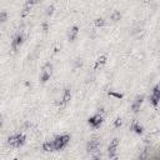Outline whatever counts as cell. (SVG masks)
Masks as SVG:
<instances>
[{"mask_svg":"<svg viewBox=\"0 0 160 160\" xmlns=\"http://www.w3.org/2000/svg\"><path fill=\"white\" fill-rule=\"evenodd\" d=\"M130 130L131 131H134L135 134H138V135H140V134H142V131H144V128L138 122V121H134L132 124H131V126H130Z\"/></svg>","mask_w":160,"mask_h":160,"instance_id":"30bf717a","label":"cell"},{"mask_svg":"<svg viewBox=\"0 0 160 160\" xmlns=\"http://www.w3.org/2000/svg\"><path fill=\"white\" fill-rule=\"evenodd\" d=\"M78 34H79V28H78V26H72V28L70 29L69 34H68V39H69V41H74V40L76 39Z\"/></svg>","mask_w":160,"mask_h":160,"instance_id":"8fae6325","label":"cell"},{"mask_svg":"<svg viewBox=\"0 0 160 160\" xmlns=\"http://www.w3.org/2000/svg\"><path fill=\"white\" fill-rule=\"evenodd\" d=\"M120 18H121V14H120V11H118V10H114V11L110 14V19H111L112 21H119Z\"/></svg>","mask_w":160,"mask_h":160,"instance_id":"9a60e30c","label":"cell"},{"mask_svg":"<svg viewBox=\"0 0 160 160\" xmlns=\"http://www.w3.org/2000/svg\"><path fill=\"white\" fill-rule=\"evenodd\" d=\"M70 141V135L68 134H62V135H59L56 136L54 140H52V144H54V149L55 151H59V150H62Z\"/></svg>","mask_w":160,"mask_h":160,"instance_id":"6da1fadb","label":"cell"},{"mask_svg":"<svg viewBox=\"0 0 160 160\" xmlns=\"http://www.w3.org/2000/svg\"><path fill=\"white\" fill-rule=\"evenodd\" d=\"M159 102H160V86H154L151 95H150V104L154 108H156Z\"/></svg>","mask_w":160,"mask_h":160,"instance_id":"3957f363","label":"cell"},{"mask_svg":"<svg viewBox=\"0 0 160 160\" xmlns=\"http://www.w3.org/2000/svg\"><path fill=\"white\" fill-rule=\"evenodd\" d=\"M30 9H31V4H28V5L24 8V10H22V12H21V16H26V14L30 11Z\"/></svg>","mask_w":160,"mask_h":160,"instance_id":"e0dca14e","label":"cell"},{"mask_svg":"<svg viewBox=\"0 0 160 160\" xmlns=\"http://www.w3.org/2000/svg\"><path fill=\"white\" fill-rule=\"evenodd\" d=\"M0 20H1L2 24L8 20V14H6V11H1V12H0Z\"/></svg>","mask_w":160,"mask_h":160,"instance_id":"ac0fdd59","label":"cell"},{"mask_svg":"<svg viewBox=\"0 0 160 160\" xmlns=\"http://www.w3.org/2000/svg\"><path fill=\"white\" fill-rule=\"evenodd\" d=\"M52 12H54V6L50 5V6L46 9V15H48V16H49V15H52Z\"/></svg>","mask_w":160,"mask_h":160,"instance_id":"ffe728a7","label":"cell"},{"mask_svg":"<svg viewBox=\"0 0 160 160\" xmlns=\"http://www.w3.org/2000/svg\"><path fill=\"white\" fill-rule=\"evenodd\" d=\"M111 95H114V96H116V98H121V94H115V92H110Z\"/></svg>","mask_w":160,"mask_h":160,"instance_id":"44dd1931","label":"cell"},{"mask_svg":"<svg viewBox=\"0 0 160 160\" xmlns=\"http://www.w3.org/2000/svg\"><path fill=\"white\" fill-rule=\"evenodd\" d=\"M70 99H71V92H70V90L69 89H65L64 90V94H62V101H61V105H65V104H68L69 101H70Z\"/></svg>","mask_w":160,"mask_h":160,"instance_id":"7c38bea8","label":"cell"},{"mask_svg":"<svg viewBox=\"0 0 160 160\" xmlns=\"http://www.w3.org/2000/svg\"><path fill=\"white\" fill-rule=\"evenodd\" d=\"M36 2H38V0H29V4H31V5L32 4H36Z\"/></svg>","mask_w":160,"mask_h":160,"instance_id":"7402d4cb","label":"cell"},{"mask_svg":"<svg viewBox=\"0 0 160 160\" xmlns=\"http://www.w3.org/2000/svg\"><path fill=\"white\" fill-rule=\"evenodd\" d=\"M119 139H116V138H114L111 141H110V144H109V148H108V150H109V158H116V149H118V146H119Z\"/></svg>","mask_w":160,"mask_h":160,"instance_id":"8992f818","label":"cell"},{"mask_svg":"<svg viewBox=\"0 0 160 160\" xmlns=\"http://www.w3.org/2000/svg\"><path fill=\"white\" fill-rule=\"evenodd\" d=\"M88 122H89V125H90L91 128L98 129V128H100V125L102 124V116H101L100 114H95V115H92V116H90V118L88 119Z\"/></svg>","mask_w":160,"mask_h":160,"instance_id":"5b68a950","label":"cell"},{"mask_svg":"<svg viewBox=\"0 0 160 160\" xmlns=\"http://www.w3.org/2000/svg\"><path fill=\"white\" fill-rule=\"evenodd\" d=\"M42 150H44V151H55L52 141H45V142L42 144Z\"/></svg>","mask_w":160,"mask_h":160,"instance_id":"5bb4252c","label":"cell"},{"mask_svg":"<svg viewBox=\"0 0 160 160\" xmlns=\"http://www.w3.org/2000/svg\"><path fill=\"white\" fill-rule=\"evenodd\" d=\"M121 124H122L121 119H120V118H116L115 121H114V126H115V128H119V126H121Z\"/></svg>","mask_w":160,"mask_h":160,"instance_id":"d6986e66","label":"cell"},{"mask_svg":"<svg viewBox=\"0 0 160 160\" xmlns=\"http://www.w3.org/2000/svg\"><path fill=\"white\" fill-rule=\"evenodd\" d=\"M99 146H100L99 139L94 138V139H91V140L88 142V145H86V151H88V152H95V151L99 150Z\"/></svg>","mask_w":160,"mask_h":160,"instance_id":"52a82bcc","label":"cell"},{"mask_svg":"<svg viewBox=\"0 0 160 160\" xmlns=\"http://www.w3.org/2000/svg\"><path fill=\"white\" fill-rule=\"evenodd\" d=\"M105 62H106V55H101V56H99L98 60H96V62H95V70H98L99 68L104 66Z\"/></svg>","mask_w":160,"mask_h":160,"instance_id":"4fadbf2b","label":"cell"},{"mask_svg":"<svg viewBox=\"0 0 160 160\" xmlns=\"http://www.w3.org/2000/svg\"><path fill=\"white\" fill-rule=\"evenodd\" d=\"M8 144L12 148H20L25 144V135L24 134H15L9 136L8 139Z\"/></svg>","mask_w":160,"mask_h":160,"instance_id":"7a4b0ae2","label":"cell"},{"mask_svg":"<svg viewBox=\"0 0 160 160\" xmlns=\"http://www.w3.org/2000/svg\"><path fill=\"white\" fill-rule=\"evenodd\" d=\"M142 101H144V95H139V96H136V98H135V100L132 101V104H131V110H132L135 114L140 110Z\"/></svg>","mask_w":160,"mask_h":160,"instance_id":"9c48e42d","label":"cell"},{"mask_svg":"<svg viewBox=\"0 0 160 160\" xmlns=\"http://www.w3.org/2000/svg\"><path fill=\"white\" fill-rule=\"evenodd\" d=\"M22 41H24V36H22V34H16L15 38L12 39V41H11V48H12V50L16 51V50L21 46Z\"/></svg>","mask_w":160,"mask_h":160,"instance_id":"ba28073f","label":"cell"},{"mask_svg":"<svg viewBox=\"0 0 160 160\" xmlns=\"http://www.w3.org/2000/svg\"><path fill=\"white\" fill-rule=\"evenodd\" d=\"M104 25H105V20H104L102 18L95 19V26H96V28H101V26H104Z\"/></svg>","mask_w":160,"mask_h":160,"instance_id":"2e32d148","label":"cell"},{"mask_svg":"<svg viewBox=\"0 0 160 160\" xmlns=\"http://www.w3.org/2000/svg\"><path fill=\"white\" fill-rule=\"evenodd\" d=\"M51 72H52V65L48 62V64L44 66V69H42V71H41V74H40V80H41V82L45 84V82L50 79Z\"/></svg>","mask_w":160,"mask_h":160,"instance_id":"277c9868","label":"cell"}]
</instances>
